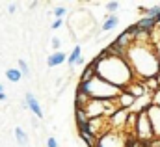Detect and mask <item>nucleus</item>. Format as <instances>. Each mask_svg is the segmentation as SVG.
<instances>
[{
    "instance_id": "nucleus-29",
    "label": "nucleus",
    "mask_w": 160,
    "mask_h": 147,
    "mask_svg": "<svg viewBox=\"0 0 160 147\" xmlns=\"http://www.w3.org/2000/svg\"><path fill=\"white\" fill-rule=\"evenodd\" d=\"M0 101H6V93H0Z\"/></svg>"
},
{
    "instance_id": "nucleus-31",
    "label": "nucleus",
    "mask_w": 160,
    "mask_h": 147,
    "mask_svg": "<svg viewBox=\"0 0 160 147\" xmlns=\"http://www.w3.org/2000/svg\"><path fill=\"white\" fill-rule=\"evenodd\" d=\"M0 93H4V86L2 84H0Z\"/></svg>"
},
{
    "instance_id": "nucleus-3",
    "label": "nucleus",
    "mask_w": 160,
    "mask_h": 147,
    "mask_svg": "<svg viewBox=\"0 0 160 147\" xmlns=\"http://www.w3.org/2000/svg\"><path fill=\"white\" fill-rule=\"evenodd\" d=\"M77 89L86 93L91 101H116L123 93V89L108 84L106 80H102L99 76H95L91 82H80Z\"/></svg>"
},
{
    "instance_id": "nucleus-18",
    "label": "nucleus",
    "mask_w": 160,
    "mask_h": 147,
    "mask_svg": "<svg viewBox=\"0 0 160 147\" xmlns=\"http://www.w3.org/2000/svg\"><path fill=\"white\" fill-rule=\"evenodd\" d=\"M6 76H8L9 82H21L22 73H21L19 69H8V71H6Z\"/></svg>"
},
{
    "instance_id": "nucleus-30",
    "label": "nucleus",
    "mask_w": 160,
    "mask_h": 147,
    "mask_svg": "<svg viewBox=\"0 0 160 147\" xmlns=\"http://www.w3.org/2000/svg\"><path fill=\"white\" fill-rule=\"evenodd\" d=\"M155 21H157V26H160V15L157 17V19H155Z\"/></svg>"
},
{
    "instance_id": "nucleus-27",
    "label": "nucleus",
    "mask_w": 160,
    "mask_h": 147,
    "mask_svg": "<svg viewBox=\"0 0 160 147\" xmlns=\"http://www.w3.org/2000/svg\"><path fill=\"white\" fill-rule=\"evenodd\" d=\"M8 11H9V13H15V11H17V6H15V4H9V6H8Z\"/></svg>"
},
{
    "instance_id": "nucleus-15",
    "label": "nucleus",
    "mask_w": 160,
    "mask_h": 147,
    "mask_svg": "<svg viewBox=\"0 0 160 147\" xmlns=\"http://www.w3.org/2000/svg\"><path fill=\"white\" fill-rule=\"evenodd\" d=\"M78 136L88 147H97V144H99V138L93 136V134H89V132H78Z\"/></svg>"
},
{
    "instance_id": "nucleus-28",
    "label": "nucleus",
    "mask_w": 160,
    "mask_h": 147,
    "mask_svg": "<svg viewBox=\"0 0 160 147\" xmlns=\"http://www.w3.org/2000/svg\"><path fill=\"white\" fill-rule=\"evenodd\" d=\"M155 50H157V54H158V58H160V43L158 45H155Z\"/></svg>"
},
{
    "instance_id": "nucleus-1",
    "label": "nucleus",
    "mask_w": 160,
    "mask_h": 147,
    "mask_svg": "<svg viewBox=\"0 0 160 147\" xmlns=\"http://www.w3.org/2000/svg\"><path fill=\"white\" fill-rule=\"evenodd\" d=\"M127 60L136 74V78H140V80L158 74L160 58L157 50L147 43H134L127 52Z\"/></svg>"
},
{
    "instance_id": "nucleus-32",
    "label": "nucleus",
    "mask_w": 160,
    "mask_h": 147,
    "mask_svg": "<svg viewBox=\"0 0 160 147\" xmlns=\"http://www.w3.org/2000/svg\"><path fill=\"white\" fill-rule=\"evenodd\" d=\"M158 73H160V63H158Z\"/></svg>"
},
{
    "instance_id": "nucleus-25",
    "label": "nucleus",
    "mask_w": 160,
    "mask_h": 147,
    "mask_svg": "<svg viewBox=\"0 0 160 147\" xmlns=\"http://www.w3.org/2000/svg\"><path fill=\"white\" fill-rule=\"evenodd\" d=\"M60 45H62V41H60V37H52V47L56 48V52H58V48H60Z\"/></svg>"
},
{
    "instance_id": "nucleus-21",
    "label": "nucleus",
    "mask_w": 160,
    "mask_h": 147,
    "mask_svg": "<svg viewBox=\"0 0 160 147\" xmlns=\"http://www.w3.org/2000/svg\"><path fill=\"white\" fill-rule=\"evenodd\" d=\"M19 71L22 73V76H28L30 74V69H28V63L24 60H19Z\"/></svg>"
},
{
    "instance_id": "nucleus-16",
    "label": "nucleus",
    "mask_w": 160,
    "mask_h": 147,
    "mask_svg": "<svg viewBox=\"0 0 160 147\" xmlns=\"http://www.w3.org/2000/svg\"><path fill=\"white\" fill-rule=\"evenodd\" d=\"M143 82H145V88H147V91H153V93H155V91H158V89H160V84H158V78H157V76L145 78Z\"/></svg>"
},
{
    "instance_id": "nucleus-20",
    "label": "nucleus",
    "mask_w": 160,
    "mask_h": 147,
    "mask_svg": "<svg viewBox=\"0 0 160 147\" xmlns=\"http://www.w3.org/2000/svg\"><path fill=\"white\" fill-rule=\"evenodd\" d=\"M65 15H67V9H65L63 6H58V8L54 9V17H56V19H65Z\"/></svg>"
},
{
    "instance_id": "nucleus-22",
    "label": "nucleus",
    "mask_w": 160,
    "mask_h": 147,
    "mask_svg": "<svg viewBox=\"0 0 160 147\" xmlns=\"http://www.w3.org/2000/svg\"><path fill=\"white\" fill-rule=\"evenodd\" d=\"M118 8H119V2H116V0H112V2H108V4H106V9H108L112 15H114V11H116Z\"/></svg>"
},
{
    "instance_id": "nucleus-14",
    "label": "nucleus",
    "mask_w": 160,
    "mask_h": 147,
    "mask_svg": "<svg viewBox=\"0 0 160 147\" xmlns=\"http://www.w3.org/2000/svg\"><path fill=\"white\" fill-rule=\"evenodd\" d=\"M118 24H119V17H118V15H108V19H106L104 24L101 26V30H102V32H108V30H114Z\"/></svg>"
},
{
    "instance_id": "nucleus-19",
    "label": "nucleus",
    "mask_w": 160,
    "mask_h": 147,
    "mask_svg": "<svg viewBox=\"0 0 160 147\" xmlns=\"http://www.w3.org/2000/svg\"><path fill=\"white\" fill-rule=\"evenodd\" d=\"M160 15V6H153V8H147L145 11V17H151V19H157Z\"/></svg>"
},
{
    "instance_id": "nucleus-24",
    "label": "nucleus",
    "mask_w": 160,
    "mask_h": 147,
    "mask_svg": "<svg viewBox=\"0 0 160 147\" xmlns=\"http://www.w3.org/2000/svg\"><path fill=\"white\" fill-rule=\"evenodd\" d=\"M62 24H63V19H56V21L50 24V28H54V30H56V28H60Z\"/></svg>"
},
{
    "instance_id": "nucleus-5",
    "label": "nucleus",
    "mask_w": 160,
    "mask_h": 147,
    "mask_svg": "<svg viewBox=\"0 0 160 147\" xmlns=\"http://www.w3.org/2000/svg\"><path fill=\"white\" fill-rule=\"evenodd\" d=\"M127 142H128L127 134L123 136L119 130H112L110 129V130L101 134L97 147H127Z\"/></svg>"
},
{
    "instance_id": "nucleus-11",
    "label": "nucleus",
    "mask_w": 160,
    "mask_h": 147,
    "mask_svg": "<svg viewBox=\"0 0 160 147\" xmlns=\"http://www.w3.org/2000/svg\"><path fill=\"white\" fill-rule=\"evenodd\" d=\"M116 45H119L121 48H125V50H128L132 45H134V37L128 34V30H125V32H121L119 36H118V39L114 41Z\"/></svg>"
},
{
    "instance_id": "nucleus-10",
    "label": "nucleus",
    "mask_w": 160,
    "mask_h": 147,
    "mask_svg": "<svg viewBox=\"0 0 160 147\" xmlns=\"http://www.w3.org/2000/svg\"><path fill=\"white\" fill-rule=\"evenodd\" d=\"M65 60H69V56H67L65 52L58 50V52H54V54H50V56L47 58V65H48V67H58V65H62Z\"/></svg>"
},
{
    "instance_id": "nucleus-17",
    "label": "nucleus",
    "mask_w": 160,
    "mask_h": 147,
    "mask_svg": "<svg viewBox=\"0 0 160 147\" xmlns=\"http://www.w3.org/2000/svg\"><path fill=\"white\" fill-rule=\"evenodd\" d=\"M15 138H17V144H21V145L28 144V136H26V132L21 127H15Z\"/></svg>"
},
{
    "instance_id": "nucleus-9",
    "label": "nucleus",
    "mask_w": 160,
    "mask_h": 147,
    "mask_svg": "<svg viewBox=\"0 0 160 147\" xmlns=\"http://www.w3.org/2000/svg\"><path fill=\"white\" fill-rule=\"evenodd\" d=\"M24 103H26V106L30 108V110L36 114V117H43V112H41V106L39 103H38V99H36V95L34 93H26V97H24Z\"/></svg>"
},
{
    "instance_id": "nucleus-8",
    "label": "nucleus",
    "mask_w": 160,
    "mask_h": 147,
    "mask_svg": "<svg viewBox=\"0 0 160 147\" xmlns=\"http://www.w3.org/2000/svg\"><path fill=\"white\" fill-rule=\"evenodd\" d=\"M116 103H118V106L123 108V110H128V108H132L134 104H136V99L128 93V91H123L119 97L116 99Z\"/></svg>"
},
{
    "instance_id": "nucleus-13",
    "label": "nucleus",
    "mask_w": 160,
    "mask_h": 147,
    "mask_svg": "<svg viewBox=\"0 0 160 147\" xmlns=\"http://www.w3.org/2000/svg\"><path fill=\"white\" fill-rule=\"evenodd\" d=\"M82 62H84V60H82V48H80V45H75L73 52L69 54L67 63H69V67H77V65H80Z\"/></svg>"
},
{
    "instance_id": "nucleus-7",
    "label": "nucleus",
    "mask_w": 160,
    "mask_h": 147,
    "mask_svg": "<svg viewBox=\"0 0 160 147\" xmlns=\"http://www.w3.org/2000/svg\"><path fill=\"white\" fill-rule=\"evenodd\" d=\"M125 91H128L134 99H142L145 93H147V88H145V84H143V80H134Z\"/></svg>"
},
{
    "instance_id": "nucleus-26",
    "label": "nucleus",
    "mask_w": 160,
    "mask_h": 147,
    "mask_svg": "<svg viewBox=\"0 0 160 147\" xmlns=\"http://www.w3.org/2000/svg\"><path fill=\"white\" fill-rule=\"evenodd\" d=\"M47 147H58V142H56V138H52V136H50V138L47 140Z\"/></svg>"
},
{
    "instance_id": "nucleus-2",
    "label": "nucleus",
    "mask_w": 160,
    "mask_h": 147,
    "mask_svg": "<svg viewBox=\"0 0 160 147\" xmlns=\"http://www.w3.org/2000/svg\"><path fill=\"white\" fill-rule=\"evenodd\" d=\"M97 76L102 78V80H106L108 84H112V86L123 89V91H125L134 80H138L127 58H112V56L106 58V60H102V62L99 63V67H97Z\"/></svg>"
},
{
    "instance_id": "nucleus-6",
    "label": "nucleus",
    "mask_w": 160,
    "mask_h": 147,
    "mask_svg": "<svg viewBox=\"0 0 160 147\" xmlns=\"http://www.w3.org/2000/svg\"><path fill=\"white\" fill-rule=\"evenodd\" d=\"M149 114V119H151V125H153V132H155V138H160V108L151 104L147 108Z\"/></svg>"
},
{
    "instance_id": "nucleus-23",
    "label": "nucleus",
    "mask_w": 160,
    "mask_h": 147,
    "mask_svg": "<svg viewBox=\"0 0 160 147\" xmlns=\"http://www.w3.org/2000/svg\"><path fill=\"white\" fill-rule=\"evenodd\" d=\"M151 101H153L155 106H158L160 108V89L158 91H155V93H151Z\"/></svg>"
},
{
    "instance_id": "nucleus-12",
    "label": "nucleus",
    "mask_w": 160,
    "mask_h": 147,
    "mask_svg": "<svg viewBox=\"0 0 160 147\" xmlns=\"http://www.w3.org/2000/svg\"><path fill=\"white\" fill-rule=\"evenodd\" d=\"M143 32H147V34H153L158 26H157V21L155 19H151V17H143V19H140L138 23H136Z\"/></svg>"
},
{
    "instance_id": "nucleus-4",
    "label": "nucleus",
    "mask_w": 160,
    "mask_h": 147,
    "mask_svg": "<svg viewBox=\"0 0 160 147\" xmlns=\"http://www.w3.org/2000/svg\"><path fill=\"white\" fill-rule=\"evenodd\" d=\"M134 136L142 142H151L155 140V132H153V125L149 119L147 112H138V121H136V129H134Z\"/></svg>"
}]
</instances>
